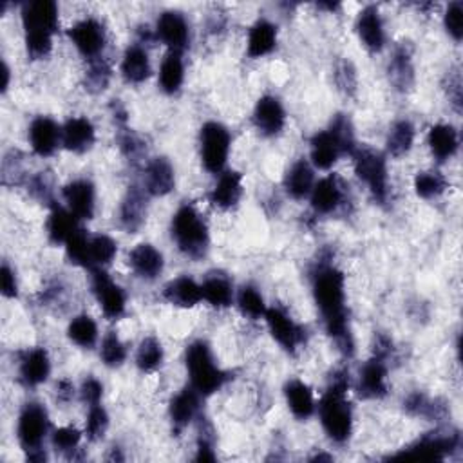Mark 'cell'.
<instances>
[{
  "label": "cell",
  "instance_id": "obj_1",
  "mask_svg": "<svg viewBox=\"0 0 463 463\" xmlns=\"http://www.w3.org/2000/svg\"><path fill=\"white\" fill-rule=\"evenodd\" d=\"M312 293L329 339L346 357L355 353V341L346 305V277L331 263H320L312 274Z\"/></svg>",
  "mask_w": 463,
  "mask_h": 463
},
{
  "label": "cell",
  "instance_id": "obj_2",
  "mask_svg": "<svg viewBox=\"0 0 463 463\" xmlns=\"http://www.w3.org/2000/svg\"><path fill=\"white\" fill-rule=\"evenodd\" d=\"M350 373L335 371L328 390L322 393L317 411L320 426L333 444H346L353 435V409L348 400Z\"/></svg>",
  "mask_w": 463,
  "mask_h": 463
},
{
  "label": "cell",
  "instance_id": "obj_3",
  "mask_svg": "<svg viewBox=\"0 0 463 463\" xmlns=\"http://www.w3.org/2000/svg\"><path fill=\"white\" fill-rule=\"evenodd\" d=\"M171 234L181 254L189 259H201L210 246V234L204 220L192 204H181L171 223Z\"/></svg>",
  "mask_w": 463,
  "mask_h": 463
},
{
  "label": "cell",
  "instance_id": "obj_4",
  "mask_svg": "<svg viewBox=\"0 0 463 463\" xmlns=\"http://www.w3.org/2000/svg\"><path fill=\"white\" fill-rule=\"evenodd\" d=\"M185 364L190 376V386L201 397L218 393L228 381V373L218 366L212 350L204 341H196L187 348Z\"/></svg>",
  "mask_w": 463,
  "mask_h": 463
},
{
  "label": "cell",
  "instance_id": "obj_5",
  "mask_svg": "<svg viewBox=\"0 0 463 463\" xmlns=\"http://www.w3.org/2000/svg\"><path fill=\"white\" fill-rule=\"evenodd\" d=\"M50 413L38 402H27L17 422V438L29 461H46L48 454L42 449L50 435Z\"/></svg>",
  "mask_w": 463,
  "mask_h": 463
},
{
  "label": "cell",
  "instance_id": "obj_6",
  "mask_svg": "<svg viewBox=\"0 0 463 463\" xmlns=\"http://www.w3.org/2000/svg\"><path fill=\"white\" fill-rule=\"evenodd\" d=\"M351 159L357 178L367 187L376 203L384 204L390 197V173L386 156L371 147L357 145V149L351 152Z\"/></svg>",
  "mask_w": 463,
  "mask_h": 463
},
{
  "label": "cell",
  "instance_id": "obj_7",
  "mask_svg": "<svg viewBox=\"0 0 463 463\" xmlns=\"http://www.w3.org/2000/svg\"><path fill=\"white\" fill-rule=\"evenodd\" d=\"M201 163L210 174H221L230 156L232 136L220 121H206L201 127Z\"/></svg>",
  "mask_w": 463,
  "mask_h": 463
},
{
  "label": "cell",
  "instance_id": "obj_8",
  "mask_svg": "<svg viewBox=\"0 0 463 463\" xmlns=\"http://www.w3.org/2000/svg\"><path fill=\"white\" fill-rule=\"evenodd\" d=\"M459 449L458 431L449 433H431L393 454L391 458H407V459H445Z\"/></svg>",
  "mask_w": 463,
  "mask_h": 463
},
{
  "label": "cell",
  "instance_id": "obj_9",
  "mask_svg": "<svg viewBox=\"0 0 463 463\" xmlns=\"http://www.w3.org/2000/svg\"><path fill=\"white\" fill-rule=\"evenodd\" d=\"M91 288L102 308V313L109 320H118L127 310V296L123 288L111 279L104 268H91Z\"/></svg>",
  "mask_w": 463,
  "mask_h": 463
},
{
  "label": "cell",
  "instance_id": "obj_10",
  "mask_svg": "<svg viewBox=\"0 0 463 463\" xmlns=\"http://www.w3.org/2000/svg\"><path fill=\"white\" fill-rule=\"evenodd\" d=\"M67 35L73 42V46L83 58H88L89 62L102 58V53L107 44V33L100 20L93 17L81 19L69 27Z\"/></svg>",
  "mask_w": 463,
  "mask_h": 463
},
{
  "label": "cell",
  "instance_id": "obj_11",
  "mask_svg": "<svg viewBox=\"0 0 463 463\" xmlns=\"http://www.w3.org/2000/svg\"><path fill=\"white\" fill-rule=\"evenodd\" d=\"M265 320L274 336V341L288 353H296L299 346L305 343V336H306L305 328L293 320L291 315H288V312H284L282 308L279 306L268 308L265 313Z\"/></svg>",
  "mask_w": 463,
  "mask_h": 463
},
{
  "label": "cell",
  "instance_id": "obj_12",
  "mask_svg": "<svg viewBox=\"0 0 463 463\" xmlns=\"http://www.w3.org/2000/svg\"><path fill=\"white\" fill-rule=\"evenodd\" d=\"M388 359L373 355L359 373L357 393L364 400H382L388 395Z\"/></svg>",
  "mask_w": 463,
  "mask_h": 463
},
{
  "label": "cell",
  "instance_id": "obj_13",
  "mask_svg": "<svg viewBox=\"0 0 463 463\" xmlns=\"http://www.w3.org/2000/svg\"><path fill=\"white\" fill-rule=\"evenodd\" d=\"M156 36L168 48V51L183 53L190 42V27L183 13L163 12L156 22Z\"/></svg>",
  "mask_w": 463,
  "mask_h": 463
},
{
  "label": "cell",
  "instance_id": "obj_14",
  "mask_svg": "<svg viewBox=\"0 0 463 463\" xmlns=\"http://www.w3.org/2000/svg\"><path fill=\"white\" fill-rule=\"evenodd\" d=\"M66 208L80 221L95 218L96 210V189L89 180H74L62 189Z\"/></svg>",
  "mask_w": 463,
  "mask_h": 463
},
{
  "label": "cell",
  "instance_id": "obj_15",
  "mask_svg": "<svg viewBox=\"0 0 463 463\" xmlns=\"http://www.w3.org/2000/svg\"><path fill=\"white\" fill-rule=\"evenodd\" d=\"M27 138L36 156L50 158L62 145V127L50 116H38L29 125Z\"/></svg>",
  "mask_w": 463,
  "mask_h": 463
},
{
  "label": "cell",
  "instance_id": "obj_16",
  "mask_svg": "<svg viewBox=\"0 0 463 463\" xmlns=\"http://www.w3.org/2000/svg\"><path fill=\"white\" fill-rule=\"evenodd\" d=\"M344 154H348L346 147L331 127L315 133L310 140L312 165L315 168H320V171H329V168Z\"/></svg>",
  "mask_w": 463,
  "mask_h": 463
},
{
  "label": "cell",
  "instance_id": "obj_17",
  "mask_svg": "<svg viewBox=\"0 0 463 463\" xmlns=\"http://www.w3.org/2000/svg\"><path fill=\"white\" fill-rule=\"evenodd\" d=\"M24 33L42 31L55 35L58 31V6L53 0H35L22 8Z\"/></svg>",
  "mask_w": 463,
  "mask_h": 463
},
{
  "label": "cell",
  "instance_id": "obj_18",
  "mask_svg": "<svg viewBox=\"0 0 463 463\" xmlns=\"http://www.w3.org/2000/svg\"><path fill=\"white\" fill-rule=\"evenodd\" d=\"M254 125L266 138L279 136L286 127V111L281 100L272 95L259 98L254 109Z\"/></svg>",
  "mask_w": 463,
  "mask_h": 463
},
{
  "label": "cell",
  "instance_id": "obj_19",
  "mask_svg": "<svg viewBox=\"0 0 463 463\" xmlns=\"http://www.w3.org/2000/svg\"><path fill=\"white\" fill-rule=\"evenodd\" d=\"M147 197L149 194L140 187H131L127 194L123 196L118 210V221L125 232L136 234L145 225Z\"/></svg>",
  "mask_w": 463,
  "mask_h": 463
},
{
  "label": "cell",
  "instance_id": "obj_20",
  "mask_svg": "<svg viewBox=\"0 0 463 463\" xmlns=\"http://www.w3.org/2000/svg\"><path fill=\"white\" fill-rule=\"evenodd\" d=\"M96 142V129L89 118L74 116L62 125V145L66 150L83 154L93 149Z\"/></svg>",
  "mask_w": 463,
  "mask_h": 463
},
{
  "label": "cell",
  "instance_id": "obj_21",
  "mask_svg": "<svg viewBox=\"0 0 463 463\" xmlns=\"http://www.w3.org/2000/svg\"><path fill=\"white\" fill-rule=\"evenodd\" d=\"M176 187V173L166 158H154L145 166L143 190L152 197H165Z\"/></svg>",
  "mask_w": 463,
  "mask_h": 463
},
{
  "label": "cell",
  "instance_id": "obj_22",
  "mask_svg": "<svg viewBox=\"0 0 463 463\" xmlns=\"http://www.w3.org/2000/svg\"><path fill=\"white\" fill-rule=\"evenodd\" d=\"M51 374V359L44 348L27 350L19 364V381L26 388H38Z\"/></svg>",
  "mask_w": 463,
  "mask_h": 463
},
{
  "label": "cell",
  "instance_id": "obj_23",
  "mask_svg": "<svg viewBox=\"0 0 463 463\" xmlns=\"http://www.w3.org/2000/svg\"><path fill=\"white\" fill-rule=\"evenodd\" d=\"M357 33L366 50L381 53L386 46V29L381 12L376 6H366L357 19Z\"/></svg>",
  "mask_w": 463,
  "mask_h": 463
},
{
  "label": "cell",
  "instance_id": "obj_24",
  "mask_svg": "<svg viewBox=\"0 0 463 463\" xmlns=\"http://www.w3.org/2000/svg\"><path fill=\"white\" fill-rule=\"evenodd\" d=\"M310 201H312V208L315 214L329 216V214L336 212L344 201V190H343L341 180L335 174H329V176L319 180L313 185Z\"/></svg>",
  "mask_w": 463,
  "mask_h": 463
},
{
  "label": "cell",
  "instance_id": "obj_25",
  "mask_svg": "<svg viewBox=\"0 0 463 463\" xmlns=\"http://www.w3.org/2000/svg\"><path fill=\"white\" fill-rule=\"evenodd\" d=\"M129 266L136 277L143 281H156L165 268L161 251L149 243H142L129 251Z\"/></svg>",
  "mask_w": 463,
  "mask_h": 463
},
{
  "label": "cell",
  "instance_id": "obj_26",
  "mask_svg": "<svg viewBox=\"0 0 463 463\" xmlns=\"http://www.w3.org/2000/svg\"><path fill=\"white\" fill-rule=\"evenodd\" d=\"M199 400L201 395L192 388H183L168 405V416H171L173 429L176 433L185 431L199 414Z\"/></svg>",
  "mask_w": 463,
  "mask_h": 463
},
{
  "label": "cell",
  "instance_id": "obj_27",
  "mask_svg": "<svg viewBox=\"0 0 463 463\" xmlns=\"http://www.w3.org/2000/svg\"><path fill=\"white\" fill-rule=\"evenodd\" d=\"M243 196V174L237 171H223L208 194V201L220 210H230Z\"/></svg>",
  "mask_w": 463,
  "mask_h": 463
},
{
  "label": "cell",
  "instance_id": "obj_28",
  "mask_svg": "<svg viewBox=\"0 0 463 463\" xmlns=\"http://www.w3.org/2000/svg\"><path fill=\"white\" fill-rule=\"evenodd\" d=\"M163 299L178 308H194L203 301L201 284L189 275H180L165 286Z\"/></svg>",
  "mask_w": 463,
  "mask_h": 463
},
{
  "label": "cell",
  "instance_id": "obj_29",
  "mask_svg": "<svg viewBox=\"0 0 463 463\" xmlns=\"http://www.w3.org/2000/svg\"><path fill=\"white\" fill-rule=\"evenodd\" d=\"M120 71L123 80L133 86H140L145 80H149L152 67L147 50L142 44H133L125 50L120 64Z\"/></svg>",
  "mask_w": 463,
  "mask_h": 463
},
{
  "label": "cell",
  "instance_id": "obj_30",
  "mask_svg": "<svg viewBox=\"0 0 463 463\" xmlns=\"http://www.w3.org/2000/svg\"><path fill=\"white\" fill-rule=\"evenodd\" d=\"M284 398H286L288 409L297 420H308L317 411V404H315L312 388L306 382L299 381V378H293V381L286 382Z\"/></svg>",
  "mask_w": 463,
  "mask_h": 463
},
{
  "label": "cell",
  "instance_id": "obj_31",
  "mask_svg": "<svg viewBox=\"0 0 463 463\" xmlns=\"http://www.w3.org/2000/svg\"><path fill=\"white\" fill-rule=\"evenodd\" d=\"M275 46H277V27L270 20L259 19L250 27L248 42H246V55L251 60H258L270 55L275 50Z\"/></svg>",
  "mask_w": 463,
  "mask_h": 463
},
{
  "label": "cell",
  "instance_id": "obj_32",
  "mask_svg": "<svg viewBox=\"0 0 463 463\" xmlns=\"http://www.w3.org/2000/svg\"><path fill=\"white\" fill-rule=\"evenodd\" d=\"M313 185H315V173L310 161L299 159L289 166V171L286 173L284 178V189L291 199L301 201L308 197L313 190Z\"/></svg>",
  "mask_w": 463,
  "mask_h": 463
},
{
  "label": "cell",
  "instance_id": "obj_33",
  "mask_svg": "<svg viewBox=\"0 0 463 463\" xmlns=\"http://www.w3.org/2000/svg\"><path fill=\"white\" fill-rule=\"evenodd\" d=\"M428 145H429L435 159L444 163V161L451 159L459 147L458 131L452 127L451 123H436L429 129Z\"/></svg>",
  "mask_w": 463,
  "mask_h": 463
},
{
  "label": "cell",
  "instance_id": "obj_34",
  "mask_svg": "<svg viewBox=\"0 0 463 463\" xmlns=\"http://www.w3.org/2000/svg\"><path fill=\"white\" fill-rule=\"evenodd\" d=\"M203 301L218 310L228 308L234 303V284L225 274H210L201 284Z\"/></svg>",
  "mask_w": 463,
  "mask_h": 463
},
{
  "label": "cell",
  "instance_id": "obj_35",
  "mask_svg": "<svg viewBox=\"0 0 463 463\" xmlns=\"http://www.w3.org/2000/svg\"><path fill=\"white\" fill-rule=\"evenodd\" d=\"M78 221L80 220L76 216H73L67 208L53 204L48 223H46L50 241L53 244H66L80 230Z\"/></svg>",
  "mask_w": 463,
  "mask_h": 463
},
{
  "label": "cell",
  "instance_id": "obj_36",
  "mask_svg": "<svg viewBox=\"0 0 463 463\" xmlns=\"http://www.w3.org/2000/svg\"><path fill=\"white\" fill-rule=\"evenodd\" d=\"M185 81L183 53L168 51L159 67V89L165 95H176Z\"/></svg>",
  "mask_w": 463,
  "mask_h": 463
},
{
  "label": "cell",
  "instance_id": "obj_37",
  "mask_svg": "<svg viewBox=\"0 0 463 463\" xmlns=\"http://www.w3.org/2000/svg\"><path fill=\"white\" fill-rule=\"evenodd\" d=\"M390 78L395 83V88L400 91H407L414 83V67L409 48L404 44L395 50V55L390 62Z\"/></svg>",
  "mask_w": 463,
  "mask_h": 463
},
{
  "label": "cell",
  "instance_id": "obj_38",
  "mask_svg": "<svg viewBox=\"0 0 463 463\" xmlns=\"http://www.w3.org/2000/svg\"><path fill=\"white\" fill-rule=\"evenodd\" d=\"M67 336L81 350H93L98 343V326L89 315H78L67 326Z\"/></svg>",
  "mask_w": 463,
  "mask_h": 463
},
{
  "label": "cell",
  "instance_id": "obj_39",
  "mask_svg": "<svg viewBox=\"0 0 463 463\" xmlns=\"http://www.w3.org/2000/svg\"><path fill=\"white\" fill-rule=\"evenodd\" d=\"M414 125L409 120H398L391 125L386 145H388V152L393 158H402L405 156L414 143Z\"/></svg>",
  "mask_w": 463,
  "mask_h": 463
},
{
  "label": "cell",
  "instance_id": "obj_40",
  "mask_svg": "<svg viewBox=\"0 0 463 463\" xmlns=\"http://www.w3.org/2000/svg\"><path fill=\"white\" fill-rule=\"evenodd\" d=\"M163 359H165L163 344L156 339V336L149 335L140 343L135 360H136V367L142 373H152L161 367Z\"/></svg>",
  "mask_w": 463,
  "mask_h": 463
},
{
  "label": "cell",
  "instance_id": "obj_41",
  "mask_svg": "<svg viewBox=\"0 0 463 463\" xmlns=\"http://www.w3.org/2000/svg\"><path fill=\"white\" fill-rule=\"evenodd\" d=\"M118 254L116 241L107 234H98L89 237V261L91 268H104L112 263ZM89 268V270H91Z\"/></svg>",
  "mask_w": 463,
  "mask_h": 463
},
{
  "label": "cell",
  "instance_id": "obj_42",
  "mask_svg": "<svg viewBox=\"0 0 463 463\" xmlns=\"http://www.w3.org/2000/svg\"><path fill=\"white\" fill-rule=\"evenodd\" d=\"M237 308L241 310V313L248 319H265V313L268 310L263 296H261V291L254 286H243L237 293Z\"/></svg>",
  "mask_w": 463,
  "mask_h": 463
},
{
  "label": "cell",
  "instance_id": "obj_43",
  "mask_svg": "<svg viewBox=\"0 0 463 463\" xmlns=\"http://www.w3.org/2000/svg\"><path fill=\"white\" fill-rule=\"evenodd\" d=\"M449 183L444 174L429 171V173H418L414 178V192L422 199H435L447 190Z\"/></svg>",
  "mask_w": 463,
  "mask_h": 463
},
{
  "label": "cell",
  "instance_id": "obj_44",
  "mask_svg": "<svg viewBox=\"0 0 463 463\" xmlns=\"http://www.w3.org/2000/svg\"><path fill=\"white\" fill-rule=\"evenodd\" d=\"M100 359L107 367H120L127 360V348L121 343L118 333L109 331L104 336L100 346Z\"/></svg>",
  "mask_w": 463,
  "mask_h": 463
},
{
  "label": "cell",
  "instance_id": "obj_45",
  "mask_svg": "<svg viewBox=\"0 0 463 463\" xmlns=\"http://www.w3.org/2000/svg\"><path fill=\"white\" fill-rule=\"evenodd\" d=\"M404 407L409 414L413 416H424V418H440L445 413L444 405H438L436 400H431L428 395L424 393H413L407 397V400L404 402Z\"/></svg>",
  "mask_w": 463,
  "mask_h": 463
},
{
  "label": "cell",
  "instance_id": "obj_46",
  "mask_svg": "<svg viewBox=\"0 0 463 463\" xmlns=\"http://www.w3.org/2000/svg\"><path fill=\"white\" fill-rule=\"evenodd\" d=\"M66 256L69 263L81 266V268H91L89 261V237L86 235L81 228L66 243Z\"/></svg>",
  "mask_w": 463,
  "mask_h": 463
},
{
  "label": "cell",
  "instance_id": "obj_47",
  "mask_svg": "<svg viewBox=\"0 0 463 463\" xmlns=\"http://www.w3.org/2000/svg\"><path fill=\"white\" fill-rule=\"evenodd\" d=\"M53 36L51 33H42V31H31L26 33V53L31 60H44L53 51Z\"/></svg>",
  "mask_w": 463,
  "mask_h": 463
},
{
  "label": "cell",
  "instance_id": "obj_48",
  "mask_svg": "<svg viewBox=\"0 0 463 463\" xmlns=\"http://www.w3.org/2000/svg\"><path fill=\"white\" fill-rule=\"evenodd\" d=\"M109 429V414L102 404L89 405L88 418H86V436L91 442H98L105 436Z\"/></svg>",
  "mask_w": 463,
  "mask_h": 463
},
{
  "label": "cell",
  "instance_id": "obj_49",
  "mask_svg": "<svg viewBox=\"0 0 463 463\" xmlns=\"http://www.w3.org/2000/svg\"><path fill=\"white\" fill-rule=\"evenodd\" d=\"M80 442H81V433L73 428V426H64V428H58L53 435H51V444L53 447L66 454L67 458H74V452L80 451Z\"/></svg>",
  "mask_w": 463,
  "mask_h": 463
},
{
  "label": "cell",
  "instance_id": "obj_50",
  "mask_svg": "<svg viewBox=\"0 0 463 463\" xmlns=\"http://www.w3.org/2000/svg\"><path fill=\"white\" fill-rule=\"evenodd\" d=\"M111 80V66L104 60V58H98V60H93L89 64V69L86 73V86L89 91L93 93H100L107 88V83Z\"/></svg>",
  "mask_w": 463,
  "mask_h": 463
},
{
  "label": "cell",
  "instance_id": "obj_51",
  "mask_svg": "<svg viewBox=\"0 0 463 463\" xmlns=\"http://www.w3.org/2000/svg\"><path fill=\"white\" fill-rule=\"evenodd\" d=\"M444 26L451 38L456 42L463 36V4L461 3H451L445 15H444Z\"/></svg>",
  "mask_w": 463,
  "mask_h": 463
},
{
  "label": "cell",
  "instance_id": "obj_52",
  "mask_svg": "<svg viewBox=\"0 0 463 463\" xmlns=\"http://www.w3.org/2000/svg\"><path fill=\"white\" fill-rule=\"evenodd\" d=\"M118 143H120V150L123 152L125 158H129L133 161L140 159V156L145 152V145L142 142L140 136H136L133 131L125 129L120 138H118Z\"/></svg>",
  "mask_w": 463,
  "mask_h": 463
},
{
  "label": "cell",
  "instance_id": "obj_53",
  "mask_svg": "<svg viewBox=\"0 0 463 463\" xmlns=\"http://www.w3.org/2000/svg\"><path fill=\"white\" fill-rule=\"evenodd\" d=\"M214 431L212 426L206 424L203 426V429H199V436H197V454L196 459L197 461H214L216 459V452H214Z\"/></svg>",
  "mask_w": 463,
  "mask_h": 463
},
{
  "label": "cell",
  "instance_id": "obj_54",
  "mask_svg": "<svg viewBox=\"0 0 463 463\" xmlns=\"http://www.w3.org/2000/svg\"><path fill=\"white\" fill-rule=\"evenodd\" d=\"M29 192L42 203L46 204H55V199H53V189H51V181L48 180V176L44 173H40L36 176L31 178L29 181Z\"/></svg>",
  "mask_w": 463,
  "mask_h": 463
},
{
  "label": "cell",
  "instance_id": "obj_55",
  "mask_svg": "<svg viewBox=\"0 0 463 463\" xmlns=\"http://www.w3.org/2000/svg\"><path fill=\"white\" fill-rule=\"evenodd\" d=\"M102 397H104V384L98 381V378L88 376L80 388L81 402L88 405H96L102 402Z\"/></svg>",
  "mask_w": 463,
  "mask_h": 463
},
{
  "label": "cell",
  "instance_id": "obj_56",
  "mask_svg": "<svg viewBox=\"0 0 463 463\" xmlns=\"http://www.w3.org/2000/svg\"><path fill=\"white\" fill-rule=\"evenodd\" d=\"M336 83H339V88L344 93H353L357 89V74H355V67L351 66V62L343 60L339 66H336V73H335Z\"/></svg>",
  "mask_w": 463,
  "mask_h": 463
},
{
  "label": "cell",
  "instance_id": "obj_57",
  "mask_svg": "<svg viewBox=\"0 0 463 463\" xmlns=\"http://www.w3.org/2000/svg\"><path fill=\"white\" fill-rule=\"evenodd\" d=\"M0 289H3V296L6 299H17L19 297L17 275L8 263H4L3 270H0Z\"/></svg>",
  "mask_w": 463,
  "mask_h": 463
},
{
  "label": "cell",
  "instance_id": "obj_58",
  "mask_svg": "<svg viewBox=\"0 0 463 463\" xmlns=\"http://www.w3.org/2000/svg\"><path fill=\"white\" fill-rule=\"evenodd\" d=\"M449 98L454 104L456 111L459 112L461 107V76L458 71L454 74H449Z\"/></svg>",
  "mask_w": 463,
  "mask_h": 463
},
{
  "label": "cell",
  "instance_id": "obj_59",
  "mask_svg": "<svg viewBox=\"0 0 463 463\" xmlns=\"http://www.w3.org/2000/svg\"><path fill=\"white\" fill-rule=\"evenodd\" d=\"M73 395H74V386H73V382L67 381V378H64V381H60L58 386H57V397H58V400L69 402V400L73 398Z\"/></svg>",
  "mask_w": 463,
  "mask_h": 463
},
{
  "label": "cell",
  "instance_id": "obj_60",
  "mask_svg": "<svg viewBox=\"0 0 463 463\" xmlns=\"http://www.w3.org/2000/svg\"><path fill=\"white\" fill-rule=\"evenodd\" d=\"M3 74H4V83H3V93H6L10 89V76H12V71L8 67V64L4 62L3 64Z\"/></svg>",
  "mask_w": 463,
  "mask_h": 463
}]
</instances>
